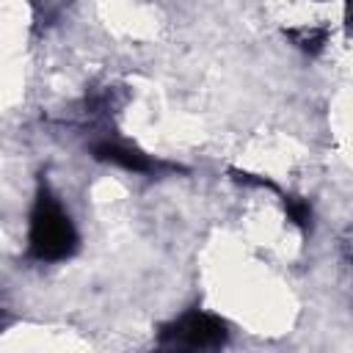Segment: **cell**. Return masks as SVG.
<instances>
[{
	"label": "cell",
	"mask_w": 353,
	"mask_h": 353,
	"mask_svg": "<svg viewBox=\"0 0 353 353\" xmlns=\"http://www.w3.org/2000/svg\"><path fill=\"white\" fill-rule=\"evenodd\" d=\"M77 251V229L69 212L58 204L47 185H39L30 232H28V256L36 262H63Z\"/></svg>",
	"instance_id": "obj_1"
},
{
	"label": "cell",
	"mask_w": 353,
	"mask_h": 353,
	"mask_svg": "<svg viewBox=\"0 0 353 353\" xmlns=\"http://www.w3.org/2000/svg\"><path fill=\"white\" fill-rule=\"evenodd\" d=\"M229 342V325L201 309L182 314L174 323H165L157 334V345L179 350H215Z\"/></svg>",
	"instance_id": "obj_2"
},
{
	"label": "cell",
	"mask_w": 353,
	"mask_h": 353,
	"mask_svg": "<svg viewBox=\"0 0 353 353\" xmlns=\"http://www.w3.org/2000/svg\"><path fill=\"white\" fill-rule=\"evenodd\" d=\"M94 157L102 160V163H113L124 171H132V174H154L157 168H168L157 160H152L149 154H143L141 149L135 146H124V143H116V141H99L94 143Z\"/></svg>",
	"instance_id": "obj_3"
},
{
	"label": "cell",
	"mask_w": 353,
	"mask_h": 353,
	"mask_svg": "<svg viewBox=\"0 0 353 353\" xmlns=\"http://www.w3.org/2000/svg\"><path fill=\"white\" fill-rule=\"evenodd\" d=\"M284 36L303 52L309 55H317L325 41H328V30L325 28H292V30H284Z\"/></svg>",
	"instance_id": "obj_4"
},
{
	"label": "cell",
	"mask_w": 353,
	"mask_h": 353,
	"mask_svg": "<svg viewBox=\"0 0 353 353\" xmlns=\"http://www.w3.org/2000/svg\"><path fill=\"white\" fill-rule=\"evenodd\" d=\"M284 212H287V218L295 226L309 229V223H312V207H309V201H303L301 196H284Z\"/></svg>",
	"instance_id": "obj_5"
}]
</instances>
